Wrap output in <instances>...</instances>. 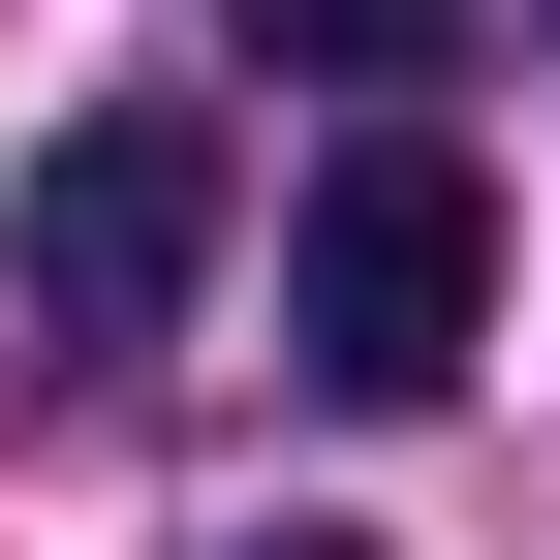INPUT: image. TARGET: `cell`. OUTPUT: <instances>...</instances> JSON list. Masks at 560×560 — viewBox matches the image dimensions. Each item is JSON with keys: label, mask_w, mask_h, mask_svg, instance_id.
<instances>
[{"label": "cell", "mask_w": 560, "mask_h": 560, "mask_svg": "<svg viewBox=\"0 0 560 560\" xmlns=\"http://www.w3.org/2000/svg\"><path fill=\"white\" fill-rule=\"evenodd\" d=\"M280 94H405V62H467V0H249Z\"/></svg>", "instance_id": "cell-3"}, {"label": "cell", "mask_w": 560, "mask_h": 560, "mask_svg": "<svg viewBox=\"0 0 560 560\" xmlns=\"http://www.w3.org/2000/svg\"><path fill=\"white\" fill-rule=\"evenodd\" d=\"M0 280H32V342H94V374L187 342V280H219V125H187V94H94L32 156V219H0Z\"/></svg>", "instance_id": "cell-2"}, {"label": "cell", "mask_w": 560, "mask_h": 560, "mask_svg": "<svg viewBox=\"0 0 560 560\" xmlns=\"http://www.w3.org/2000/svg\"><path fill=\"white\" fill-rule=\"evenodd\" d=\"M280 342H312L342 405H436L467 342H499V187H467L436 125H374V156L280 219Z\"/></svg>", "instance_id": "cell-1"}, {"label": "cell", "mask_w": 560, "mask_h": 560, "mask_svg": "<svg viewBox=\"0 0 560 560\" xmlns=\"http://www.w3.org/2000/svg\"><path fill=\"white\" fill-rule=\"evenodd\" d=\"M219 560H374V529H219Z\"/></svg>", "instance_id": "cell-4"}]
</instances>
